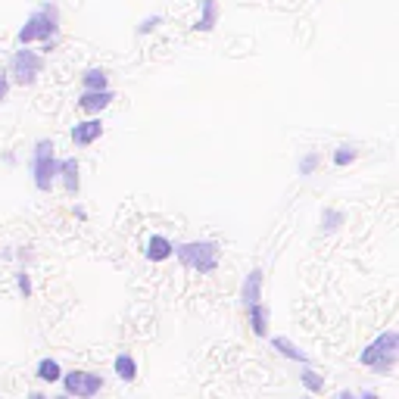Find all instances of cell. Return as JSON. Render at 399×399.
Here are the masks:
<instances>
[{
    "label": "cell",
    "mask_w": 399,
    "mask_h": 399,
    "mask_svg": "<svg viewBox=\"0 0 399 399\" xmlns=\"http://www.w3.org/2000/svg\"><path fill=\"white\" fill-rule=\"evenodd\" d=\"M38 378L41 380H59V365L54 359H44L38 365Z\"/></svg>",
    "instance_id": "obj_17"
},
{
    "label": "cell",
    "mask_w": 399,
    "mask_h": 399,
    "mask_svg": "<svg viewBox=\"0 0 399 399\" xmlns=\"http://www.w3.org/2000/svg\"><path fill=\"white\" fill-rule=\"evenodd\" d=\"M6 88H10V84H6V75H0V100L6 97Z\"/></svg>",
    "instance_id": "obj_23"
},
{
    "label": "cell",
    "mask_w": 399,
    "mask_h": 399,
    "mask_svg": "<svg viewBox=\"0 0 399 399\" xmlns=\"http://www.w3.org/2000/svg\"><path fill=\"white\" fill-rule=\"evenodd\" d=\"M350 163H355V150L350 143H343V147H337V153H334V166H350Z\"/></svg>",
    "instance_id": "obj_18"
},
{
    "label": "cell",
    "mask_w": 399,
    "mask_h": 399,
    "mask_svg": "<svg viewBox=\"0 0 399 399\" xmlns=\"http://www.w3.org/2000/svg\"><path fill=\"white\" fill-rule=\"evenodd\" d=\"M271 346H275L278 353H284L287 359H296V362H309V359H305V353H303V350H296V346H293V340H287V337H275V340H271Z\"/></svg>",
    "instance_id": "obj_13"
},
{
    "label": "cell",
    "mask_w": 399,
    "mask_h": 399,
    "mask_svg": "<svg viewBox=\"0 0 399 399\" xmlns=\"http://www.w3.org/2000/svg\"><path fill=\"white\" fill-rule=\"evenodd\" d=\"M100 134H103V122H100V118H88V122H81V125L72 128V141L81 143V147H88V143H94Z\"/></svg>",
    "instance_id": "obj_7"
},
{
    "label": "cell",
    "mask_w": 399,
    "mask_h": 399,
    "mask_svg": "<svg viewBox=\"0 0 399 399\" xmlns=\"http://www.w3.org/2000/svg\"><path fill=\"white\" fill-rule=\"evenodd\" d=\"M116 375L122 380H134V378H138V365H134L131 355H118V359H116Z\"/></svg>",
    "instance_id": "obj_15"
},
{
    "label": "cell",
    "mask_w": 399,
    "mask_h": 399,
    "mask_svg": "<svg viewBox=\"0 0 399 399\" xmlns=\"http://www.w3.org/2000/svg\"><path fill=\"white\" fill-rule=\"evenodd\" d=\"M362 365L375 371H390L393 362L399 359V330H384L380 337H375V343H368L362 350Z\"/></svg>",
    "instance_id": "obj_1"
},
{
    "label": "cell",
    "mask_w": 399,
    "mask_h": 399,
    "mask_svg": "<svg viewBox=\"0 0 399 399\" xmlns=\"http://www.w3.org/2000/svg\"><path fill=\"white\" fill-rule=\"evenodd\" d=\"M19 287H22V293L31 291V284H29V278H25V275H19Z\"/></svg>",
    "instance_id": "obj_24"
},
{
    "label": "cell",
    "mask_w": 399,
    "mask_h": 399,
    "mask_svg": "<svg viewBox=\"0 0 399 399\" xmlns=\"http://www.w3.org/2000/svg\"><path fill=\"white\" fill-rule=\"evenodd\" d=\"M31 399H47V396H41V393H35V396H31Z\"/></svg>",
    "instance_id": "obj_26"
},
{
    "label": "cell",
    "mask_w": 399,
    "mask_h": 399,
    "mask_svg": "<svg viewBox=\"0 0 399 399\" xmlns=\"http://www.w3.org/2000/svg\"><path fill=\"white\" fill-rule=\"evenodd\" d=\"M100 387H103V380H100V375H91V371H72V375H66V390L81 399L94 396Z\"/></svg>",
    "instance_id": "obj_6"
},
{
    "label": "cell",
    "mask_w": 399,
    "mask_h": 399,
    "mask_svg": "<svg viewBox=\"0 0 399 399\" xmlns=\"http://www.w3.org/2000/svg\"><path fill=\"white\" fill-rule=\"evenodd\" d=\"M175 253H178V259H181L184 266L197 268L200 275H206V271H216V266H218V247H216V243H209V241L181 243Z\"/></svg>",
    "instance_id": "obj_3"
},
{
    "label": "cell",
    "mask_w": 399,
    "mask_h": 399,
    "mask_svg": "<svg viewBox=\"0 0 399 399\" xmlns=\"http://www.w3.org/2000/svg\"><path fill=\"white\" fill-rule=\"evenodd\" d=\"M172 243L166 241L163 234H153L150 241H147V259H153V262H163V259H168L172 256Z\"/></svg>",
    "instance_id": "obj_8"
},
{
    "label": "cell",
    "mask_w": 399,
    "mask_h": 399,
    "mask_svg": "<svg viewBox=\"0 0 399 399\" xmlns=\"http://www.w3.org/2000/svg\"><path fill=\"white\" fill-rule=\"evenodd\" d=\"M259 287H262V271H250L247 281H243V303L256 305L259 303Z\"/></svg>",
    "instance_id": "obj_11"
},
{
    "label": "cell",
    "mask_w": 399,
    "mask_h": 399,
    "mask_svg": "<svg viewBox=\"0 0 399 399\" xmlns=\"http://www.w3.org/2000/svg\"><path fill=\"white\" fill-rule=\"evenodd\" d=\"M59 175H63L66 191H79V163L75 159H63L59 163Z\"/></svg>",
    "instance_id": "obj_12"
},
{
    "label": "cell",
    "mask_w": 399,
    "mask_h": 399,
    "mask_svg": "<svg viewBox=\"0 0 399 399\" xmlns=\"http://www.w3.org/2000/svg\"><path fill=\"white\" fill-rule=\"evenodd\" d=\"M315 163H318V156H315V153H309V156H303V163H300V175H309L312 168H315Z\"/></svg>",
    "instance_id": "obj_20"
},
{
    "label": "cell",
    "mask_w": 399,
    "mask_h": 399,
    "mask_svg": "<svg viewBox=\"0 0 399 399\" xmlns=\"http://www.w3.org/2000/svg\"><path fill=\"white\" fill-rule=\"evenodd\" d=\"M84 88L88 91H106V72L103 69H88L84 72Z\"/></svg>",
    "instance_id": "obj_16"
},
{
    "label": "cell",
    "mask_w": 399,
    "mask_h": 399,
    "mask_svg": "<svg viewBox=\"0 0 399 399\" xmlns=\"http://www.w3.org/2000/svg\"><path fill=\"white\" fill-rule=\"evenodd\" d=\"M41 66H44V59H41L35 50H19V54L13 56L10 72H13V79L19 84H31L41 75Z\"/></svg>",
    "instance_id": "obj_5"
},
{
    "label": "cell",
    "mask_w": 399,
    "mask_h": 399,
    "mask_svg": "<svg viewBox=\"0 0 399 399\" xmlns=\"http://www.w3.org/2000/svg\"><path fill=\"white\" fill-rule=\"evenodd\" d=\"M216 22H218V4L216 0H203V13H200V19L193 29L197 31H212L216 29Z\"/></svg>",
    "instance_id": "obj_10"
},
{
    "label": "cell",
    "mask_w": 399,
    "mask_h": 399,
    "mask_svg": "<svg viewBox=\"0 0 399 399\" xmlns=\"http://www.w3.org/2000/svg\"><path fill=\"white\" fill-rule=\"evenodd\" d=\"M250 325H253V334L266 337V330H268V315H266V309H262L259 303L250 305Z\"/></svg>",
    "instance_id": "obj_14"
},
{
    "label": "cell",
    "mask_w": 399,
    "mask_h": 399,
    "mask_svg": "<svg viewBox=\"0 0 399 399\" xmlns=\"http://www.w3.org/2000/svg\"><path fill=\"white\" fill-rule=\"evenodd\" d=\"M340 222H343L340 212H325V228H328V231H334V228L340 225Z\"/></svg>",
    "instance_id": "obj_21"
},
{
    "label": "cell",
    "mask_w": 399,
    "mask_h": 399,
    "mask_svg": "<svg viewBox=\"0 0 399 399\" xmlns=\"http://www.w3.org/2000/svg\"><path fill=\"white\" fill-rule=\"evenodd\" d=\"M300 378H303V384H305V387H309V390H312V393H318V390H325V378H318V375H315V371H303V375H300Z\"/></svg>",
    "instance_id": "obj_19"
},
{
    "label": "cell",
    "mask_w": 399,
    "mask_h": 399,
    "mask_svg": "<svg viewBox=\"0 0 399 399\" xmlns=\"http://www.w3.org/2000/svg\"><path fill=\"white\" fill-rule=\"evenodd\" d=\"M109 100H113V91H84L81 97V109L88 113H97V109H106Z\"/></svg>",
    "instance_id": "obj_9"
},
{
    "label": "cell",
    "mask_w": 399,
    "mask_h": 399,
    "mask_svg": "<svg viewBox=\"0 0 399 399\" xmlns=\"http://www.w3.org/2000/svg\"><path fill=\"white\" fill-rule=\"evenodd\" d=\"M31 172H35L38 191H50L54 178L59 175V163L54 159V141H38V147H35V163H31Z\"/></svg>",
    "instance_id": "obj_4"
},
{
    "label": "cell",
    "mask_w": 399,
    "mask_h": 399,
    "mask_svg": "<svg viewBox=\"0 0 399 399\" xmlns=\"http://www.w3.org/2000/svg\"><path fill=\"white\" fill-rule=\"evenodd\" d=\"M337 399H353V396H350V393H340V396H337ZM359 399H378V396H375V393H362Z\"/></svg>",
    "instance_id": "obj_25"
},
{
    "label": "cell",
    "mask_w": 399,
    "mask_h": 399,
    "mask_svg": "<svg viewBox=\"0 0 399 399\" xmlns=\"http://www.w3.org/2000/svg\"><path fill=\"white\" fill-rule=\"evenodd\" d=\"M56 29H59V13H56V6L47 4V6H41V10L22 25L19 44H31V41H38V38L50 41V38L56 35Z\"/></svg>",
    "instance_id": "obj_2"
},
{
    "label": "cell",
    "mask_w": 399,
    "mask_h": 399,
    "mask_svg": "<svg viewBox=\"0 0 399 399\" xmlns=\"http://www.w3.org/2000/svg\"><path fill=\"white\" fill-rule=\"evenodd\" d=\"M156 25H159V16H150V19H143V22L138 25V31H141V35H147V31L156 29Z\"/></svg>",
    "instance_id": "obj_22"
}]
</instances>
